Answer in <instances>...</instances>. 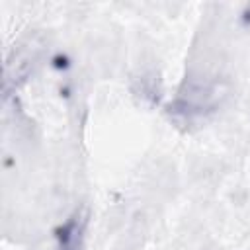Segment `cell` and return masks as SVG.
<instances>
[{"mask_svg": "<svg viewBox=\"0 0 250 250\" xmlns=\"http://www.w3.org/2000/svg\"><path fill=\"white\" fill-rule=\"evenodd\" d=\"M82 238H84V219L82 215L70 217L57 234L59 250H82Z\"/></svg>", "mask_w": 250, "mask_h": 250, "instance_id": "cell-1", "label": "cell"}]
</instances>
